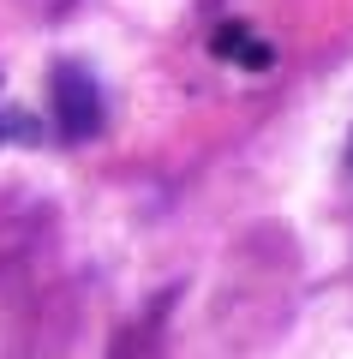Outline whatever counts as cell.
<instances>
[{
  "label": "cell",
  "instance_id": "obj_1",
  "mask_svg": "<svg viewBox=\"0 0 353 359\" xmlns=\"http://www.w3.org/2000/svg\"><path fill=\"white\" fill-rule=\"evenodd\" d=\"M54 120L66 138H90L102 126V90L90 84V72H78V66L54 72Z\"/></svg>",
  "mask_w": 353,
  "mask_h": 359
},
{
  "label": "cell",
  "instance_id": "obj_2",
  "mask_svg": "<svg viewBox=\"0 0 353 359\" xmlns=\"http://www.w3.org/2000/svg\"><path fill=\"white\" fill-rule=\"evenodd\" d=\"M215 54H246L252 66H264V60H269V54L258 48V42H246L240 30H222V36H215Z\"/></svg>",
  "mask_w": 353,
  "mask_h": 359
}]
</instances>
